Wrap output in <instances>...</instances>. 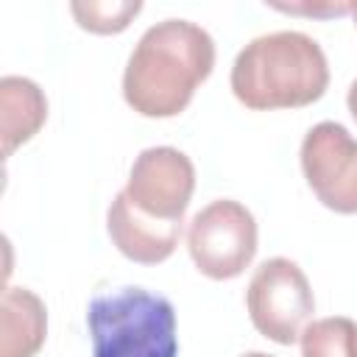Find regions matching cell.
Listing matches in <instances>:
<instances>
[{
	"instance_id": "cell-15",
	"label": "cell",
	"mask_w": 357,
	"mask_h": 357,
	"mask_svg": "<svg viewBox=\"0 0 357 357\" xmlns=\"http://www.w3.org/2000/svg\"><path fill=\"white\" fill-rule=\"evenodd\" d=\"M243 357H273V354H265V351H248V354H243Z\"/></svg>"
},
{
	"instance_id": "cell-5",
	"label": "cell",
	"mask_w": 357,
	"mask_h": 357,
	"mask_svg": "<svg viewBox=\"0 0 357 357\" xmlns=\"http://www.w3.org/2000/svg\"><path fill=\"white\" fill-rule=\"evenodd\" d=\"M187 248L204 276L215 282L234 279L257 254V220L240 201L218 198L192 215Z\"/></svg>"
},
{
	"instance_id": "cell-3",
	"label": "cell",
	"mask_w": 357,
	"mask_h": 357,
	"mask_svg": "<svg viewBox=\"0 0 357 357\" xmlns=\"http://www.w3.org/2000/svg\"><path fill=\"white\" fill-rule=\"evenodd\" d=\"M92 357H176V310L145 287L100 293L86 307Z\"/></svg>"
},
{
	"instance_id": "cell-12",
	"label": "cell",
	"mask_w": 357,
	"mask_h": 357,
	"mask_svg": "<svg viewBox=\"0 0 357 357\" xmlns=\"http://www.w3.org/2000/svg\"><path fill=\"white\" fill-rule=\"evenodd\" d=\"M142 11L139 0H75L70 3V14L89 33H120L131 25V20Z\"/></svg>"
},
{
	"instance_id": "cell-9",
	"label": "cell",
	"mask_w": 357,
	"mask_h": 357,
	"mask_svg": "<svg viewBox=\"0 0 357 357\" xmlns=\"http://www.w3.org/2000/svg\"><path fill=\"white\" fill-rule=\"evenodd\" d=\"M45 335V301L28 287H6L0 304V357H33Z\"/></svg>"
},
{
	"instance_id": "cell-1",
	"label": "cell",
	"mask_w": 357,
	"mask_h": 357,
	"mask_svg": "<svg viewBox=\"0 0 357 357\" xmlns=\"http://www.w3.org/2000/svg\"><path fill=\"white\" fill-rule=\"evenodd\" d=\"M215 67L212 36L190 20L151 25L128 56L123 98L142 117L181 114Z\"/></svg>"
},
{
	"instance_id": "cell-10",
	"label": "cell",
	"mask_w": 357,
	"mask_h": 357,
	"mask_svg": "<svg viewBox=\"0 0 357 357\" xmlns=\"http://www.w3.org/2000/svg\"><path fill=\"white\" fill-rule=\"evenodd\" d=\"M47 120V98L31 78L6 75L0 78V142L3 156H11L28 142Z\"/></svg>"
},
{
	"instance_id": "cell-14",
	"label": "cell",
	"mask_w": 357,
	"mask_h": 357,
	"mask_svg": "<svg viewBox=\"0 0 357 357\" xmlns=\"http://www.w3.org/2000/svg\"><path fill=\"white\" fill-rule=\"evenodd\" d=\"M346 103H349V112H351V117L357 120V78H354V81H351V86H349Z\"/></svg>"
},
{
	"instance_id": "cell-8",
	"label": "cell",
	"mask_w": 357,
	"mask_h": 357,
	"mask_svg": "<svg viewBox=\"0 0 357 357\" xmlns=\"http://www.w3.org/2000/svg\"><path fill=\"white\" fill-rule=\"evenodd\" d=\"M106 229L114 243V248L139 265H159L165 262L181 237V223L153 220L131 206L126 192H117L109 212H106Z\"/></svg>"
},
{
	"instance_id": "cell-2",
	"label": "cell",
	"mask_w": 357,
	"mask_h": 357,
	"mask_svg": "<svg viewBox=\"0 0 357 357\" xmlns=\"http://www.w3.org/2000/svg\"><path fill=\"white\" fill-rule=\"evenodd\" d=\"M329 86L321 45L301 31H276L251 39L231 64V92L254 112L301 109Z\"/></svg>"
},
{
	"instance_id": "cell-4",
	"label": "cell",
	"mask_w": 357,
	"mask_h": 357,
	"mask_svg": "<svg viewBox=\"0 0 357 357\" xmlns=\"http://www.w3.org/2000/svg\"><path fill=\"white\" fill-rule=\"evenodd\" d=\"M245 307L254 329L262 337L290 346L310 324L315 298L304 271L293 259L271 257L254 271L245 290Z\"/></svg>"
},
{
	"instance_id": "cell-13",
	"label": "cell",
	"mask_w": 357,
	"mask_h": 357,
	"mask_svg": "<svg viewBox=\"0 0 357 357\" xmlns=\"http://www.w3.org/2000/svg\"><path fill=\"white\" fill-rule=\"evenodd\" d=\"M268 6L276 8V11H284V14L315 17V20H329V17L351 14V0H290V3L271 0Z\"/></svg>"
},
{
	"instance_id": "cell-16",
	"label": "cell",
	"mask_w": 357,
	"mask_h": 357,
	"mask_svg": "<svg viewBox=\"0 0 357 357\" xmlns=\"http://www.w3.org/2000/svg\"><path fill=\"white\" fill-rule=\"evenodd\" d=\"M351 20H354V25H357V0H351Z\"/></svg>"
},
{
	"instance_id": "cell-7",
	"label": "cell",
	"mask_w": 357,
	"mask_h": 357,
	"mask_svg": "<svg viewBox=\"0 0 357 357\" xmlns=\"http://www.w3.org/2000/svg\"><path fill=\"white\" fill-rule=\"evenodd\" d=\"M195 190V167L190 156L170 145L145 148L131 170L126 184V198L134 209L153 220L181 223L190 198Z\"/></svg>"
},
{
	"instance_id": "cell-6",
	"label": "cell",
	"mask_w": 357,
	"mask_h": 357,
	"mask_svg": "<svg viewBox=\"0 0 357 357\" xmlns=\"http://www.w3.org/2000/svg\"><path fill=\"white\" fill-rule=\"evenodd\" d=\"M298 156L315 198L337 215H357V139L349 128L332 120L312 126Z\"/></svg>"
},
{
	"instance_id": "cell-11",
	"label": "cell",
	"mask_w": 357,
	"mask_h": 357,
	"mask_svg": "<svg viewBox=\"0 0 357 357\" xmlns=\"http://www.w3.org/2000/svg\"><path fill=\"white\" fill-rule=\"evenodd\" d=\"M301 357H357V321L318 318L301 332Z\"/></svg>"
}]
</instances>
